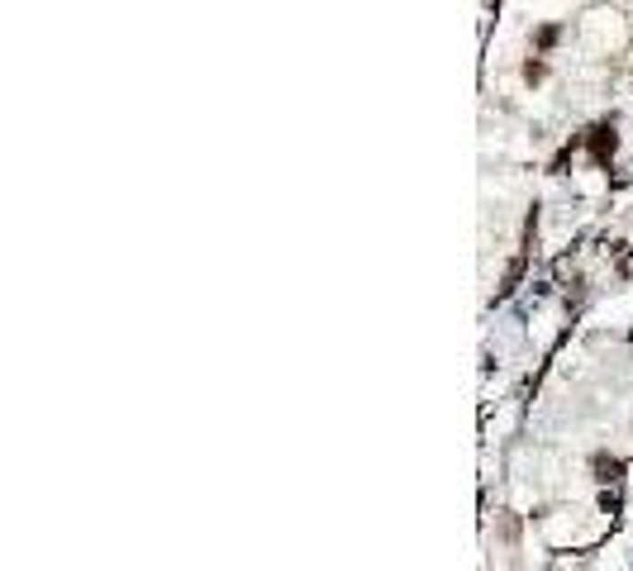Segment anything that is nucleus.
<instances>
[{
  "label": "nucleus",
  "mask_w": 633,
  "mask_h": 571,
  "mask_svg": "<svg viewBox=\"0 0 633 571\" xmlns=\"http://www.w3.org/2000/svg\"><path fill=\"white\" fill-rule=\"evenodd\" d=\"M595 467H600V481H619V462L614 458H600Z\"/></svg>",
  "instance_id": "f03ea898"
},
{
  "label": "nucleus",
  "mask_w": 633,
  "mask_h": 571,
  "mask_svg": "<svg viewBox=\"0 0 633 571\" xmlns=\"http://www.w3.org/2000/svg\"><path fill=\"white\" fill-rule=\"evenodd\" d=\"M591 153H595V162H605V158L614 153V129H595V139H591Z\"/></svg>",
  "instance_id": "f257e3e1"
}]
</instances>
